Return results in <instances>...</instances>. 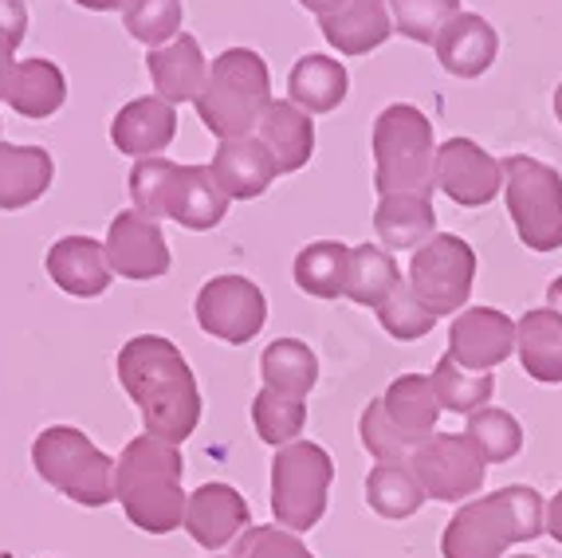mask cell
<instances>
[{"mask_svg":"<svg viewBox=\"0 0 562 558\" xmlns=\"http://www.w3.org/2000/svg\"><path fill=\"white\" fill-rule=\"evenodd\" d=\"M554 119H559V126H562V83L554 87Z\"/></svg>","mask_w":562,"mask_h":558,"instance_id":"49","label":"cell"},{"mask_svg":"<svg viewBox=\"0 0 562 558\" xmlns=\"http://www.w3.org/2000/svg\"><path fill=\"white\" fill-rule=\"evenodd\" d=\"M319 29L338 56H370L394 36V16L385 0H347L338 12L319 20Z\"/></svg>","mask_w":562,"mask_h":558,"instance_id":"20","label":"cell"},{"mask_svg":"<svg viewBox=\"0 0 562 558\" xmlns=\"http://www.w3.org/2000/svg\"><path fill=\"white\" fill-rule=\"evenodd\" d=\"M181 166L169 158H138L131 169V201L134 213L161 221L169 216V201H173V189H178Z\"/></svg>","mask_w":562,"mask_h":558,"instance_id":"38","label":"cell"},{"mask_svg":"<svg viewBox=\"0 0 562 558\" xmlns=\"http://www.w3.org/2000/svg\"><path fill=\"white\" fill-rule=\"evenodd\" d=\"M4 103L20 119H52L67 103V79L52 59H20L9 79Z\"/></svg>","mask_w":562,"mask_h":558,"instance_id":"28","label":"cell"},{"mask_svg":"<svg viewBox=\"0 0 562 558\" xmlns=\"http://www.w3.org/2000/svg\"><path fill=\"white\" fill-rule=\"evenodd\" d=\"M382 405L390 413L402 433H409L413 440H429L437 433V421H441V398L432 390L429 373H402L390 382V390L382 393Z\"/></svg>","mask_w":562,"mask_h":558,"instance_id":"29","label":"cell"},{"mask_svg":"<svg viewBox=\"0 0 562 558\" xmlns=\"http://www.w3.org/2000/svg\"><path fill=\"white\" fill-rule=\"evenodd\" d=\"M173 138H178V111L158 94L131 99L111 122V142L126 158H161V149H169Z\"/></svg>","mask_w":562,"mask_h":558,"instance_id":"16","label":"cell"},{"mask_svg":"<svg viewBox=\"0 0 562 558\" xmlns=\"http://www.w3.org/2000/svg\"><path fill=\"white\" fill-rule=\"evenodd\" d=\"M12 71H16V59H12V47L0 44V99L9 94V79H12Z\"/></svg>","mask_w":562,"mask_h":558,"instance_id":"45","label":"cell"},{"mask_svg":"<svg viewBox=\"0 0 562 558\" xmlns=\"http://www.w3.org/2000/svg\"><path fill=\"white\" fill-rule=\"evenodd\" d=\"M437 189L464 209H484L504 193V161L472 138H449L437 146Z\"/></svg>","mask_w":562,"mask_h":558,"instance_id":"12","label":"cell"},{"mask_svg":"<svg viewBox=\"0 0 562 558\" xmlns=\"http://www.w3.org/2000/svg\"><path fill=\"white\" fill-rule=\"evenodd\" d=\"M181 20H186V9L181 0H131L122 9V24L131 32L138 44L154 47L169 44L173 36H181Z\"/></svg>","mask_w":562,"mask_h":558,"instance_id":"40","label":"cell"},{"mask_svg":"<svg viewBox=\"0 0 562 558\" xmlns=\"http://www.w3.org/2000/svg\"><path fill=\"white\" fill-rule=\"evenodd\" d=\"M429 382L437 390V398H441V410L460 413V417H472L476 410H484L487 401H492V393H496V378L492 373L464 370L452 354L437 358Z\"/></svg>","mask_w":562,"mask_h":558,"instance_id":"34","label":"cell"},{"mask_svg":"<svg viewBox=\"0 0 562 558\" xmlns=\"http://www.w3.org/2000/svg\"><path fill=\"white\" fill-rule=\"evenodd\" d=\"M260 378L268 390L307 398L315 390V382H319V358L300 338H276L260 354Z\"/></svg>","mask_w":562,"mask_h":558,"instance_id":"31","label":"cell"},{"mask_svg":"<svg viewBox=\"0 0 562 558\" xmlns=\"http://www.w3.org/2000/svg\"><path fill=\"white\" fill-rule=\"evenodd\" d=\"M547 535V500L527 484L460 503L441 535L445 558H507L519 543Z\"/></svg>","mask_w":562,"mask_h":558,"instance_id":"3","label":"cell"},{"mask_svg":"<svg viewBox=\"0 0 562 558\" xmlns=\"http://www.w3.org/2000/svg\"><path fill=\"white\" fill-rule=\"evenodd\" d=\"M464 437L480 448L487 465H507L524 453V425L507 410H496V405H484L469 417L464 425Z\"/></svg>","mask_w":562,"mask_h":558,"instance_id":"36","label":"cell"},{"mask_svg":"<svg viewBox=\"0 0 562 558\" xmlns=\"http://www.w3.org/2000/svg\"><path fill=\"white\" fill-rule=\"evenodd\" d=\"M358 440H362V448L374 456L378 465H409L413 453L422 448V440H413L409 433H402V428L390 421L382 398L370 401L362 410V417H358Z\"/></svg>","mask_w":562,"mask_h":558,"instance_id":"37","label":"cell"},{"mask_svg":"<svg viewBox=\"0 0 562 558\" xmlns=\"http://www.w3.org/2000/svg\"><path fill=\"white\" fill-rule=\"evenodd\" d=\"M198 326L228 346L252 343L268 323V299L244 276H213L198 291Z\"/></svg>","mask_w":562,"mask_h":558,"instance_id":"11","label":"cell"},{"mask_svg":"<svg viewBox=\"0 0 562 558\" xmlns=\"http://www.w3.org/2000/svg\"><path fill=\"white\" fill-rule=\"evenodd\" d=\"M252 425L263 445H272V448L295 445L300 433L307 428V398H295V393L268 390V386H263L252 401Z\"/></svg>","mask_w":562,"mask_h":558,"instance_id":"35","label":"cell"},{"mask_svg":"<svg viewBox=\"0 0 562 558\" xmlns=\"http://www.w3.org/2000/svg\"><path fill=\"white\" fill-rule=\"evenodd\" d=\"M181 476H186L181 445L142 433L114 460V500L138 531L169 535L186 523L189 495L181 492Z\"/></svg>","mask_w":562,"mask_h":558,"instance_id":"2","label":"cell"},{"mask_svg":"<svg viewBox=\"0 0 562 558\" xmlns=\"http://www.w3.org/2000/svg\"><path fill=\"white\" fill-rule=\"evenodd\" d=\"M44 264L52 283L76 299H99L114 279L103 241H91V236H59L47 248Z\"/></svg>","mask_w":562,"mask_h":558,"instance_id":"17","label":"cell"},{"mask_svg":"<svg viewBox=\"0 0 562 558\" xmlns=\"http://www.w3.org/2000/svg\"><path fill=\"white\" fill-rule=\"evenodd\" d=\"M198 119L213 138H252L263 111L272 107V75L260 52L228 47L209 64V79L198 94Z\"/></svg>","mask_w":562,"mask_h":558,"instance_id":"4","label":"cell"},{"mask_svg":"<svg viewBox=\"0 0 562 558\" xmlns=\"http://www.w3.org/2000/svg\"><path fill=\"white\" fill-rule=\"evenodd\" d=\"M425 488L409 465H374L366 476V503L382 520H413L425 507Z\"/></svg>","mask_w":562,"mask_h":558,"instance_id":"33","label":"cell"},{"mask_svg":"<svg viewBox=\"0 0 562 558\" xmlns=\"http://www.w3.org/2000/svg\"><path fill=\"white\" fill-rule=\"evenodd\" d=\"M350 75L335 56H315L307 52L303 59H295L288 75V94L291 103L303 107L307 114H330L347 103Z\"/></svg>","mask_w":562,"mask_h":558,"instance_id":"27","label":"cell"},{"mask_svg":"<svg viewBox=\"0 0 562 558\" xmlns=\"http://www.w3.org/2000/svg\"><path fill=\"white\" fill-rule=\"evenodd\" d=\"M335 465L330 453L315 440H295L288 448H276L272 460V515L288 531H311L327 512Z\"/></svg>","mask_w":562,"mask_h":558,"instance_id":"8","label":"cell"},{"mask_svg":"<svg viewBox=\"0 0 562 558\" xmlns=\"http://www.w3.org/2000/svg\"><path fill=\"white\" fill-rule=\"evenodd\" d=\"M425 495L437 503H469L484 488L487 460L464 433H432L409 460Z\"/></svg>","mask_w":562,"mask_h":558,"instance_id":"10","label":"cell"},{"mask_svg":"<svg viewBox=\"0 0 562 558\" xmlns=\"http://www.w3.org/2000/svg\"><path fill=\"white\" fill-rule=\"evenodd\" d=\"M256 138L272 154L276 174H300L315 154V122L291 99H272V107L263 111L260 126H256Z\"/></svg>","mask_w":562,"mask_h":558,"instance_id":"21","label":"cell"},{"mask_svg":"<svg viewBox=\"0 0 562 558\" xmlns=\"http://www.w3.org/2000/svg\"><path fill=\"white\" fill-rule=\"evenodd\" d=\"M119 382L138 405L146 433L169 445H186L201 425V390L186 354L166 335H134L119 350Z\"/></svg>","mask_w":562,"mask_h":558,"instance_id":"1","label":"cell"},{"mask_svg":"<svg viewBox=\"0 0 562 558\" xmlns=\"http://www.w3.org/2000/svg\"><path fill=\"white\" fill-rule=\"evenodd\" d=\"M374 189L390 193H422L437 189V142L432 122L413 103H390L374 119Z\"/></svg>","mask_w":562,"mask_h":558,"instance_id":"5","label":"cell"},{"mask_svg":"<svg viewBox=\"0 0 562 558\" xmlns=\"http://www.w3.org/2000/svg\"><path fill=\"white\" fill-rule=\"evenodd\" d=\"M300 4H303V9H307L311 12V16H330V12H338V9H342V4H347V0H300Z\"/></svg>","mask_w":562,"mask_h":558,"instance_id":"46","label":"cell"},{"mask_svg":"<svg viewBox=\"0 0 562 558\" xmlns=\"http://www.w3.org/2000/svg\"><path fill=\"white\" fill-rule=\"evenodd\" d=\"M504 201L516 236L531 252L562 248V174L527 154L504 158Z\"/></svg>","mask_w":562,"mask_h":558,"instance_id":"7","label":"cell"},{"mask_svg":"<svg viewBox=\"0 0 562 558\" xmlns=\"http://www.w3.org/2000/svg\"><path fill=\"white\" fill-rule=\"evenodd\" d=\"M547 308H551V311H559V315H562V276L554 279L551 288H547Z\"/></svg>","mask_w":562,"mask_h":558,"instance_id":"48","label":"cell"},{"mask_svg":"<svg viewBox=\"0 0 562 558\" xmlns=\"http://www.w3.org/2000/svg\"><path fill=\"white\" fill-rule=\"evenodd\" d=\"M233 558H315V555L288 527H248L236 539Z\"/></svg>","mask_w":562,"mask_h":558,"instance_id":"42","label":"cell"},{"mask_svg":"<svg viewBox=\"0 0 562 558\" xmlns=\"http://www.w3.org/2000/svg\"><path fill=\"white\" fill-rule=\"evenodd\" d=\"M374 233L385 252H417L429 236H437V209H432V197H422V193L378 197Z\"/></svg>","mask_w":562,"mask_h":558,"instance_id":"23","label":"cell"},{"mask_svg":"<svg viewBox=\"0 0 562 558\" xmlns=\"http://www.w3.org/2000/svg\"><path fill=\"white\" fill-rule=\"evenodd\" d=\"M146 71H150V83L158 91V99L166 103H198L201 87L209 79V59L201 52V44L189 32L173 36L169 44L154 47L146 56Z\"/></svg>","mask_w":562,"mask_h":558,"instance_id":"18","label":"cell"},{"mask_svg":"<svg viewBox=\"0 0 562 558\" xmlns=\"http://www.w3.org/2000/svg\"><path fill=\"white\" fill-rule=\"evenodd\" d=\"M350 244L342 241H315L295 256V288L311 299H338L347 288Z\"/></svg>","mask_w":562,"mask_h":558,"instance_id":"32","label":"cell"},{"mask_svg":"<svg viewBox=\"0 0 562 558\" xmlns=\"http://www.w3.org/2000/svg\"><path fill=\"white\" fill-rule=\"evenodd\" d=\"M29 36V9L24 0H0V44L16 52Z\"/></svg>","mask_w":562,"mask_h":558,"instance_id":"43","label":"cell"},{"mask_svg":"<svg viewBox=\"0 0 562 558\" xmlns=\"http://www.w3.org/2000/svg\"><path fill=\"white\" fill-rule=\"evenodd\" d=\"M547 535L562 547V488L547 500Z\"/></svg>","mask_w":562,"mask_h":558,"instance_id":"44","label":"cell"},{"mask_svg":"<svg viewBox=\"0 0 562 558\" xmlns=\"http://www.w3.org/2000/svg\"><path fill=\"white\" fill-rule=\"evenodd\" d=\"M507 558H539V555H507Z\"/></svg>","mask_w":562,"mask_h":558,"instance_id":"50","label":"cell"},{"mask_svg":"<svg viewBox=\"0 0 562 558\" xmlns=\"http://www.w3.org/2000/svg\"><path fill=\"white\" fill-rule=\"evenodd\" d=\"M76 4L87 12H119V9H126L131 0H76Z\"/></svg>","mask_w":562,"mask_h":558,"instance_id":"47","label":"cell"},{"mask_svg":"<svg viewBox=\"0 0 562 558\" xmlns=\"http://www.w3.org/2000/svg\"><path fill=\"white\" fill-rule=\"evenodd\" d=\"M181 527L189 531V539L198 543V547L221 550L252 527V512H248V500L233 484L213 480V484H201L198 492L189 495Z\"/></svg>","mask_w":562,"mask_h":558,"instance_id":"15","label":"cell"},{"mask_svg":"<svg viewBox=\"0 0 562 558\" xmlns=\"http://www.w3.org/2000/svg\"><path fill=\"white\" fill-rule=\"evenodd\" d=\"M378 323H382V331L390 338H397V343H413V338H425L437 326V315H432L429 308H425L422 299L413 295L409 283H397L394 291H390V299H385L382 308L374 311Z\"/></svg>","mask_w":562,"mask_h":558,"instance_id":"41","label":"cell"},{"mask_svg":"<svg viewBox=\"0 0 562 558\" xmlns=\"http://www.w3.org/2000/svg\"><path fill=\"white\" fill-rule=\"evenodd\" d=\"M437 64L457 79H480L499 56V36L480 12H460L432 44Z\"/></svg>","mask_w":562,"mask_h":558,"instance_id":"19","label":"cell"},{"mask_svg":"<svg viewBox=\"0 0 562 558\" xmlns=\"http://www.w3.org/2000/svg\"><path fill=\"white\" fill-rule=\"evenodd\" d=\"M397 283H402V271H397L394 252H385L382 244H358V248H350V268H347L342 299H350V303H358V308L378 311Z\"/></svg>","mask_w":562,"mask_h":558,"instance_id":"30","label":"cell"},{"mask_svg":"<svg viewBox=\"0 0 562 558\" xmlns=\"http://www.w3.org/2000/svg\"><path fill=\"white\" fill-rule=\"evenodd\" d=\"M213 174L221 181V189L228 193V201H252V197H263L272 189L276 161L272 154L263 149V142L256 138H228L216 146L213 154Z\"/></svg>","mask_w":562,"mask_h":558,"instance_id":"22","label":"cell"},{"mask_svg":"<svg viewBox=\"0 0 562 558\" xmlns=\"http://www.w3.org/2000/svg\"><path fill=\"white\" fill-rule=\"evenodd\" d=\"M216 558H225V555H216ZM228 558H233V555H228Z\"/></svg>","mask_w":562,"mask_h":558,"instance_id":"51","label":"cell"},{"mask_svg":"<svg viewBox=\"0 0 562 558\" xmlns=\"http://www.w3.org/2000/svg\"><path fill=\"white\" fill-rule=\"evenodd\" d=\"M106 264L114 276L146 283V279H161L169 271V244L161 224L142 213H119L106 228Z\"/></svg>","mask_w":562,"mask_h":558,"instance_id":"14","label":"cell"},{"mask_svg":"<svg viewBox=\"0 0 562 558\" xmlns=\"http://www.w3.org/2000/svg\"><path fill=\"white\" fill-rule=\"evenodd\" d=\"M449 354L464 370L492 373L516 354V319L496 308H464L452 315Z\"/></svg>","mask_w":562,"mask_h":558,"instance_id":"13","label":"cell"},{"mask_svg":"<svg viewBox=\"0 0 562 558\" xmlns=\"http://www.w3.org/2000/svg\"><path fill=\"white\" fill-rule=\"evenodd\" d=\"M405 283L437 319L460 315L469 308L472 288H476V252L457 233L429 236L422 248L413 252Z\"/></svg>","mask_w":562,"mask_h":558,"instance_id":"9","label":"cell"},{"mask_svg":"<svg viewBox=\"0 0 562 558\" xmlns=\"http://www.w3.org/2000/svg\"><path fill=\"white\" fill-rule=\"evenodd\" d=\"M390 16H394V32H402L413 44H437L452 16H460V0H385Z\"/></svg>","mask_w":562,"mask_h":558,"instance_id":"39","label":"cell"},{"mask_svg":"<svg viewBox=\"0 0 562 558\" xmlns=\"http://www.w3.org/2000/svg\"><path fill=\"white\" fill-rule=\"evenodd\" d=\"M228 216V193L216 181L213 166H181L178 189L169 201V221L193 233H209Z\"/></svg>","mask_w":562,"mask_h":558,"instance_id":"26","label":"cell"},{"mask_svg":"<svg viewBox=\"0 0 562 558\" xmlns=\"http://www.w3.org/2000/svg\"><path fill=\"white\" fill-rule=\"evenodd\" d=\"M56 177V161L44 146H12L0 142V209H29L47 193Z\"/></svg>","mask_w":562,"mask_h":558,"instance_id":"25","label":"cell"},{"mask_svg":"<svg viewBox=\"0 0 562 558\" xmlns=\"http://www.w3.org/2000/svg\"><path fill=\"white\" fill-rule=\"evenodd\" d=\"M516 354L531 382L562 386V315L535 308L516 319Z\"/></svg>","mask_w":562,"mask_h":558,"instance_id":"24","label":"cell"},{"mask_svg":"<svg viewBox=\"0 0 562 558\" xmlns=\"http://www.w3.org/2000/svg\"><path fill=\"white\" fill-rule=\"evenodd\" d=\"M32 465L44 484L79 507H106L114 500V460L76 425H47L32 445Z\"/></svg>","mask_w":562,"mask_h":558,"instance_id":"6","label":"cell"}]
</instances>
